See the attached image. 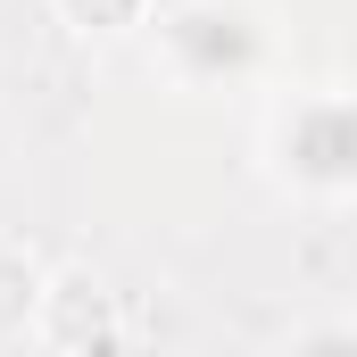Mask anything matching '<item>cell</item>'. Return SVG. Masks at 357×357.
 Returning a JSON list of instances; mask_svg holds the SVG:
<instances>
[{
  "mask_svg": "<svg viewBox=\"0 0 357 357\" xmlns=\"http://www.w3.org/2000/svg\"><path fill=\"white\" fill-rule=\"evenodd\" d=\"M282 167L299 183H324V191L357 183V100H307V108H291Z\"/></svg>",
  "mask_w": 357,
  "mask_h": 357,
  "instance_id": "6da1fadb",
  "label": "cell"
},
{
  "mask_svg": "<svg viewBox=\"0 0 357 357\" xmlns=\"http://www.w3.org/2000/svg\"><path fill=\"white\" fill-rule=\"evenodd\" d=\"M175 50H208V67H241L250 59V33H241V17L191 8V17H175Z\"/></svg>",
  "mask_w": 357,
  "mask_h": 357,
  "instance_id": "7a4b0ae2",
  "label": "cell"
}]
</instances>
